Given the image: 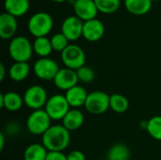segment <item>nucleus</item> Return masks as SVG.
<instances>
[{
	"mask_svg": "<svg viewBox=\"0 0 161 160\" xmlns=\"http://www.w3.org/2000/svg\"><path fill=\"white\" fill-rule=\"evenodd\" d=\"M70 109L71 107L65 95L62 94H55L49 97L44 107V110L54 121L62 120Z\"/></svg>",
	"mask_w": 161,
	"mask_h": 160,
	"instance_id": "nucleus-8",
	"label": "nucleus"
},
{
	"mask_svg": "<svg viewBox=\"0 0 161 160\" xmlns=\"http://www.w3.org/2000/svg\"><path fill=\"white\" fill-rule=\"evenodd\" d=\"M99 11L103 13H114L121 5V0H94Z\"/></svg>",
	"mask_w": 161,
	"mask_h": 160,
	"instance_id": "nucleus-26",
	"label": "nucleus"
},
{
	"mask_svg": "<svg viewBox=\"0 0 161 160\" xmlns=\"http://www.w3.org/2000/svg\"><path fill=\"white\" fill-rule=\"evenodd\" d=\"M160 160H161V159H160Z\"/></svg>",
	"mask_w": 161,
	"mask_h": 160,
	"instance_id": "nucleus-37",
	"label": "nucleus"
},
{
	"mask_svg": "<svg viewBox=\"0 0 161 160\" xmlns=\"http://www.w3.org/2000/svg\"><path fill=\"white\" fill-rule=\"evenodd\" d=\"M5 145V135L3 132L0 133V151H3Z\"/></svg>",
	"mask_w": 161,
	"mask_h": 160,
	"instance_id": "nucleus-32",
	"label": "nucleus"
},
{
	"mask_svg": "<svg viewBox=\"0 0 161 160\" xmlns=\"http://www.w3.org/2000/svg\"><path fill=\"white\" fill-rule=\"evenodd\" d=\"M48 151L42 143H32L24 152L25 160H46Z\"/></svg>",
	"mask_w": 161,
	"mask_h": 160,
	"instance_id": "nucleus-21",
	"label": "nucleus"
},
{
	"mask_svg": "<svg viewBox=\"0 0 161 160\" xmlns=\"http://www.w3.org/2000/svg\"><path fill=\"white\" fill-rule=\"evenodd\" d=\"M33 50L40 58H49L53 50L51 41L47 37L35 38L33 42Z\"/></svg>",
	"mask_w": 161,
	"mask_h": 160,
	"instance_id": "nucleus-22",
	"label": "nucleus"
},
{
	"mask_svg": "<svg viewBox=\"0 0 161 160\" xmlns=\"http://www.w3.org/2000/svg\"><path fill=\"white\" fill-rule=\"evenodd\" d=\"M6 75V68L3 64V62L0 63V81H3Z\"/></svg>",
	"mask_w": 161,
	"mask_h": 160,
	"instance_id": "nucleus-31",
	"label": "nucleus"
},
{
	"mask_svg": "<svg viewBox=\"0 0 161 160\" xmlns=\"http://www.w3.org/2000/svg\"><path fill=\"white\" fill-rule=\"evenodd\" d=\"M67 158L68 160H86V157L81 151L75 150L67 155Z\"/></svg>",
	"mask_w": 161,
	"mask_h": 160,
	"instance_id": "nucleus-30",
	"label": "nucleus"
},
{
	"mask_svg": "<svg viewBox=\"0 0 161 160\" xmlns=\"http://www.w3.org/2000/svg\"><path fill=\"white\" fill-rule=\"evenodd\" d=\"M33 53V43L25 37L15 36L8 44V54L14 62H27Z\"/></svg>",
	"mask_w": 161,
	"mask_h": 160,
	"instance_id": "nucleus-2",
	"label": "nucleus"
},
{
	"mask_svg": "<svg viewBox=\"0 0 161 160\" xmlns=\"http://www.w3.org/2000/svg\"><path fill=\"white\" fill-rule=\"evenodd\" d=\"M29 0H5L4 7L6 12L18 17L25 14L29 9Z\"/></svg>",
	"mask_w": 161,
	"mask_h": 160,
	"instance_id": "nucleus-18",
	"label": "nucleus"
},
{
	"mask_svg": "<svg viewBox=\"0 0 161 160\" xmlns=\"http://www.w3.org/2000/svg\"><path fill=\"white\" fill-rule=\"evenodd\" d=\"M30 73L28 62H14L8 69V76L12 81L21 82L27 78Z\"/></svg>",
	"mask_w": 161,
	"mask_h": 160,
	"instance_id": "nucleus-19",
	"label": "nucleus"
},
{
	"mask_svg": "<svg viewBox=\"0 0 161 160\" xmlns=\"http://www.w3.org/2000/svg\"><path fill=\"white\" fill-rule=\"evenodd\" d=\"M160 24H161V22H160Z\"/></svg>",
	"mask_w": 161,
	"mask_h": 160,
	"instance_id": "nucleus-36",
	"label": "nucleus"
},
{
	"mask_svg": "<svg viewBox=\"0 0 161 160\" xmlns=\"http://www.w3.org/2000/svg\"><path fill=\"white\" fill-rule=\"evenodd\" d=\"M76 74H77V77L78 80L82 83H91L94 80L95 78V73L94 71L89 67V66H83L81 68H79L78 70H76Z\"/></svg>",
	"mask_w": 161,
	"mask_h": 160,
	"instance_id": "nucleus-28",
	"label": "nucleus"
},
{
	"mask_svg": "<svg viewBox=\"0 0 161 160\" xmlns=\"http://www.w3.org/2000/svg\"><path fill=\"white\" fill-rule=\"evenodd\" d=\"M18 23L15 16L3 12L0 15V37L3 40H9L15 37L17 32Z\"/></svg>",
	"mask_w": 161,
	"mask_h": 160,
	"instance_id": "nucleus-14",
	"label": "nucleus"
},
{
	"mask_svg": "<svg viewBox=\"0 0 161 160\" xmlns=\"http://www.w3.org/2000/svg\"><path fill=\"white\" fill-rule=\"evenodd\" d=\"M107 158L108 160H129L130 150L124 143H116L109 148Z\"/></svg>",
	"mask_w": 161,
	"mask_h": 160,
	"instance_id": "nucleus-23",
	"label": "nucleus"
},
{
	"mask_svg": "<svg viewBox=\"0 0 161 160\" xmlns=\"http://www.w3.org/2000/svg\"><path fill=\"white\" fill-rule=\"evenodd\" d=\"M24 103V98L15 91H8L6 93H1L0 95V108L6 110L15 112L22 108Z\"/></svg>",
	"mask_w": 161,
	"mask_h": 160,
	"instance_id": "nucleus-16",
	"label": "nucleus"
},
{
	"mask_svg": "<svg viewBox=\"0 0 161 160\" xmlns=\"http://www.w3.org/2000/svg\"><path fill=\"white\" fill-rule=\"evenodd\" d=\"M110 95L102 91H95L89 93L85 103L86 110L92 115H101L109 108Z\"/></svg>",
	"mask_w": 161,
	"mask_h": 160,
	"instance_id": "nucleus-6",
	"label": "nucleus"
},
{
	"mask_svg": "<svg viewBox=\"0 0 161 160\" xmlns=\"http://www.w3.org/2000/svg\"><path fill=\"white\" fill-rule=\"evenodd\" d=\"M52 119L43 109L33 110L26 119V129L33 135L42 136L52 125Z\"/></svg>",
	"mask_w": 161,
	"mask_h": 160,
	"instance_id": "nucleus-4",
	"label": "nucleus"
},
{
	"mask_svg": "<svg viewBox=\"0 0 161 160\" xmlns=\"http://www.w3.org/2000/svg\"><path fill=\"white\" fill-rule=\"evenodd\" d=\"M50 41L53 50L57 52H60V53L63 52L69 45V40L61 32L54 34L50 39Z\"/></svg>",
	"mask_w": 161,
	"mask_h": 160,
	"instance_id": "nucleus-27",
	"label": "nucleus"
},
{
	"mask_svg": "<svg viewBox=\"0 0 161 160\" xmlns=\"http://www.w3.org/2000/svg\"><path fill=\"white\" fill-rule=\"evenodd\" d=\"M84 21L76 15L66 17L61 25V33L69 40V41H76L83 36Z\"/></svg>",
	"mask_w": 161,
	"mask_h": 160,
	"instance_id": "nucleus-10",
	"label": "nucleus"
},
{
	"mask_svg": "<svg viewBox=\"0 0 161 160\" xmlns=\"http://www.w3.org/2000/svg\"><path fill=\"white\" fill-rule=\"evenodd\" d=\"M46 160H68L63 152H48Z\"/></svg>",
	"mask_w": 161,
	"mask_h": 160,
	"instance_id": "nucleus-29",
	"label": "nucleus"
},
{
	"mask_svg": "<svg viewBox=\"0 0 161 160\" xmlns=\"http://www.w3.org/2000/svg\"><path fill=\"white\" fill-rule=\"evenodd\" d=\"M146 131L151 138L161 141V116H154L148 120Z\"/></svg>",
	"mask_w": 161,
	"mask_h": 160,
	"instance_id": "nucleus-25",
	"label": "nucleus"
},
{
	"mask_svg": "<svg viewBox=\"0 0 161 160\" xmlns=\"http://www.w3.org/2000/svg\"><path fill=\"white\" fill-rule=\"evenodd\" d=\"M64 95L71 108H79L85 106L89 93L87 92L85 88L79 85H76L74 88L65 91Z\"/></svg>",
	"mask_w": 161,
	"mask_h": 160,
	"instance_id": "nucleus-15",
	"label": "nucleus"
},
{
	"mask_svg": "<svg viewBox=\"0 0 161 160\" xmlns=\"http://www.w3.org/2000/svg\"><path fill=\"white\" fill-rule=\"evenodd\" d=\"M152 0H125V8L134 15L146 14L152 8Z\"/></svg>",
	"mask_w": 161,
	"mask_h": 160,
	"instance_id": "nucleus-20",
	"label": "nucleus"
},
{
	"mask_svg": "<svg viewBox=\"0 0 161 160\" xmlns=\"http://www.w3.org/2000/svg\"><path fill=\"white\" fill-rule=\"evenodd\" d=\"M53 25V18L48 12L39 11L30 17L27 23V28L35 38L46 37L52 30Z\"/></svg>",
	"mask_w": 161,
	"mask_h": 160,
	"instance_id": "nucleus-3",
	"label": "nucleus"
},
{
	"mask_svg": "<svg viewBox=\"0 0 161 160\" xmlns=\"http://www.w3.org/2000/svg\"><path fill=\"white\" fill-rule=\"evenodd\" d=\"M73 5L75 15L84 22L96 18L99 11L94 0H75Z\"/></svg>",
	"mask_w": 161,
	"mask_h": 160,
	"instance_id": "nucleus-12",
	"label": "nucleus"
},
{
	"mask_svg": "<svg viewBox=\"0 0 161 160\" xmlns=\"http://www.w3.org/2000/svg\"><path fill=\"white\" fill-rule=\"evenodd\" d=\"M61 60L66 68L76 71L85 66L86 54L79 45L69 44L67 48L61 52Z\"/></svg>",
	"mask_w": 161,
	"mask_h": 160,
	"instance_id": "nucleus-7",
	"label": "nucleus"
},
{
	"mask_svg": "<svg viewBox=\"0 0 161 160\" xmlns=\"http://www.w3.org/2000/svg\"><path fill=\"white\" fill-rule=\"evenodd\" d=\"M70 141V131L62 124L52 125L42 136V144L48 152H63L69 146Z\"/></svg>",
	"mask_w": 161,
	"mask_h": 160,
	"instance_id": "nucleus-1",
	"label": "nucleus"
},
{
	"mask_svg": "<svg viewBox=\"0 0 161 160\" xmlns=\"http://www.w3.org/2000/svg\"><path fill=\"white\" fill-rule=\"evenodd\" d=\"M60 70L56 60L50 58H40L33 65V72L35 75L44 81L54 80L57 74Z\"/></svg>",
	"mask_w": 161,
	"mask_h": 160,
	"instance_id": "nucleus-9",
	"label": "nucleus"
},
{
	"mask_svg": "<svg viewBox=\"0 0 161 160\" xmlns=\"http://www.w3.org/2000/svg\"><path fill=\"white\" fill-rule=\"evenodd\" d=\"M129 108L128 99L120 93H114L109 98V108L116 113H125Z\"/></svg>",
	"mask_w": 161,
	"mask_h": 160,
	"instance_id": "nucleus-24",
	"label": "nucleus"
},
{
	"mask_svg": "<svg viewBox=\"0 0 161 160\" xmlns=\"http://www.w3.org/2000/svg\"><path fill=\"white\" fill-rule=\"evenodd\" d=\"M152 1H153V2H154V1H158V0H152Z\"/></svg>",
	"mask_w": 161,
	"mask_h": 160,
	"instance_id": "nucleus-35",
	"label": "nucleus"
},
{
	"mask_svg": "<svg viewBox=\"0 0 161 160\" xmlns=\"http://www.w3.org/2000/svg\"><path fill=\"white\" fill-rule=\"evenodd\" d=\"M53 81H54L55 86L58 89L61 91H65L78 85V82H79L76 71L66 68V67L58 71V73L57 74Z\"/></svg>",
	"mask_w": 161,
	"mask_h": 160,
	"instance_id": "nucleus-11",
	"label": "nucleus"
},
{
	"mask_svg": "<svg viewBox=\"0 0 161 160\" xmlns=\"http://www.w3.org/2000/svg\"><path fill=\"white\" fill-rule=\"evenodd\" d=\"M52 1L57 2V3H61V2H64V1H66V0H52Z\"/></svg>",
	"mask_w": 161,
	"mask_h": 160,
	"instance_id": "nucleus-33",
	"label": "nucleus"
},
{
	"mask_svg": "<svg viewBox=\"0 0 161 160\" xmlns=\"http://www.w3.org/2000/svg\"><path fill=\"white\" fill-rule=\"evenodd\" d=\"M98 160H108V158H107V159H104V158H102V159H98Z\"/></svg>",
	"mask_w": 161,
	"mask_h": 160,
	"instance_id": "nucleus-34",
	"label": "nucleus"
},
{
	"mask_svg": "<svg viewBox=\"0 0 161 160\" xmlns=\"http://www.w3.org/2000/svg\"><path fill=\"white\" fill-rule=\"evenodd\" d=\"M84 120V114L78 108H71L61 121L62 125L71 132L79 129L83 125Z\"/></svg>",
	"mask_w": 161,
	"mask_h": 160,
	"instance_id": "nucleus-17",
	"label": "nucleus"
},
{
	"mask_svg": "<svg viewBox=\"0 0 161 160\" xmlns=\"http://www.w3.org/2000/svg\"><path fill=\"white\" fill-rule=\"evenodd\" d=\"M105 34V25L97 18L84 22L83 37L89 41H97Z\"/></svg>",
	"mask_w": 161,
	"mask_h": 160,
	"instance_id": "nucleus-13",
	"label": "nucleus"
},
{
	"mask_svg": "<svg viewBox=\"0 0 161 160\" xmlns=\"http://www.w3.org/2000/svg\"><path fill=\"white\" fill-rule=\"evenodd\" d=\"M23 98L25 105L32 110L43 109L48 101L46 90L40 85H33L27 88Z\"/></svg>",
	"mask_w": 161,
	"mask_h": 160,
	"instance_id": "nucleus-5",
	"label": "nucleus"
}]
</instances>
